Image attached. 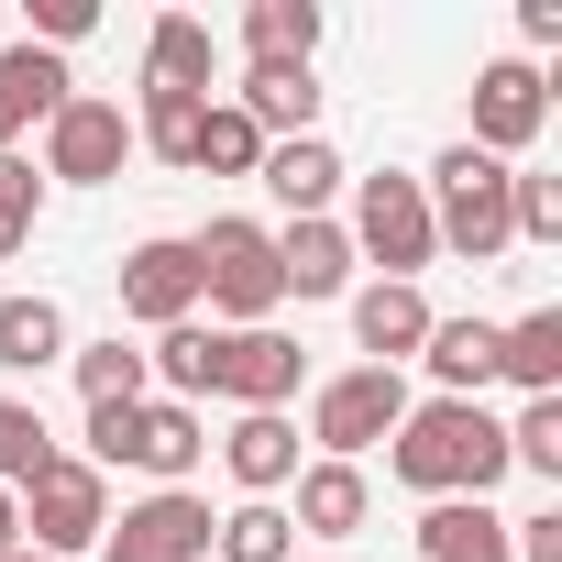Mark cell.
I'll list each match as a JSON object with an SVG mask.
<instances>
[{"mask_svg": "<svg viewBox=\"0 0 562 562\" xmlns=\"http://www.w3.org/2000/svg\"><path fill=\"white\" fill-rule=\"evenodd\" d=\"M419 562H507V518L485 496H441L419 518Z\"/></svg>", "mask_w": 562, "mask_h": 562, "instance_id": "obj_23", "label": "cell"}, {"mask_svg": "<svg viewBox=\"0 0 562 562\" xmlns=\"http://www.w3.org/2000/svg\"><path fill=\"white\" fill-rule=\"evenodd\" d=\"M89 23H100V0H34V45H45V56H56V45H78Z\"/></svg>", "mask_w": 562, "mask_h": 562, "instance_id": "obj_34", "label": "cell"}, {"mask_svg": "<svg viewBox=\"0 0 562 562\" xmlns=\"http://www.w3.org/2000/svg\"><path fill=\"white\" fill-rule=\"evenodd\" d=\"M386 474L408 485V496H485L496 474H507V419H485V397H430V408H408L397 419V441H386Z\"/></svg>", "mask_w": 562, "mask_h": 562, "instance_id": "obj_1", "label": "cell"}, {"mask_svg": "<svg viewBox=\"0 0 562 562\" xmlns=\"http://www.w3.org/2000/svg\"><path fill=\"white\" fill-rule=\"evenodd\" d=\"M243 56L254 67H310L321 56V0H254L243 12Z\"/></svg>", "mask_w": 562, "mask_h": 562, "instance_id": "obj_25", "label": "cell"}, {"mask_svg": "<svg viewBox=\"0 0 562 562\" xmlns=\"http://www.w3.org/2000/svg\"><path fill=\"white\" fill-rule=\"evenodd\" d=\"M0 551H23V507L12 496H0Z\"/></svg>", "mask_w": 562, "mask_h": 562, "instance_id": "obj_36", "label": "cell"}, {"mask_svg": "<svg viewBox=\"0 0 562 562\" xmlns=\"http://www.w3.org/2000/svg\"><path fill=\"white\" fill-rule=\"evenodd\" d=\"M67 375H78V397H89V408H133V397L155 386V375H144V353H133L122 331H111V342H67Z\"/></svg>", "mask_w": 562, "mask_h": 562, "instance_id": "obj_27", "label": "cell"}, {"mask_svg": "<svg viewBox=\"0 0 562 562\" xmlns=\"http://www.w3.org/2000/svg\"><path fill=\"white\" fill-rule=\"evenodd\" d=\"M299 375H310V353L288 342V331H221L210 342V397H232V408H288L299 397Z\"/></svg>", "mask_w": 562, "mask_h": 562, "instance_id": "obj_10", "label": "cell"}, {"mask_svg": "<svg viewBox=\"0 0 562 562\" xmlns=\"http://www.w3.org/2000/svg\"><path fill=\"white\" fill-rule=\"evenodd\" d=\"M23 540L45 551V562H67V551H100V529H111V485H100V463H78V452H56L23 496Z\"/></svg>", "mask_w": 562, "mask_h": 562, "instance_id": "obj_7", "label": "cell"}, {"mask_svg": "<svg viewBox=\"0 0 562 562\" xmlns=\"http://www.w3.org/2000/svg\"><path fill=\"white\" fill-rule=\"evenodd\" d=\"M78 89H67V56H45V45H12L0 56V155L23 144V122H56Z\"/></svg>", "mask_w": 562, "mask_h": 562, "instance_id": "obj_19", "label": "cell"}, {"mask_svg": "<svg viewBox=\"0 0 562 562\" xmlns=\"http://www.w3.org/2000/svg\"><path fill=\"white\" fill-rule=\"evenodd\" d=\"M342 243H353V265H386L397 288H419V265L441 254V232H430V188H419V177H364Z\"/></svg>", "mask_w": 562, "mask_h": 562, "instance_id": "obj_5", "label": "cell"}, {"mask_svg": "<svg viewBox=\"0 0 562 562\" xmlns=\"http://www.w3.org/2000/svg\"><path fill=\"white\" fill-rule=\"evenodd\" d=\"M540 122H551V78H540L529 56L474 67V133H463L474 155H496V166H507V155H529V144H540Z\"/></svg>", "mask_w": 562, "mask_h": 562, "instance_id": "obj_8", "label": "cell"}, {"mask_svg": "<svg viewBox=\"0 0 562 562\" xmlns=\"http://www.w3.org/2000/svg\"><path fill=\"white\" fill-rule=\"evenodd\" d=\"M67 364V310L34 288V299H0V375H45Z\"/></svg>", "mask_w": 562, "mask_h": 562, "instance_id": "obj_24", "label": "cell"}, {"mask_svg": "<svg viewBox=\"0 0 562 562\" xmlns=\"http://www.w3.org/2000/svg\"><path fill=\"white\" fill-rule=\"evenodd\" d=\"M364 518H375L364 463H299V507H288V529H299V540H353Z\"/></svg>", "mask_w": 562, "mask_h": 562, "instance_id": "obj_14", "label": "cell"}, {"mask_svg": "<svg viewBox=\"0 0 562 562\" xmlns=\"http://www.w3.org/2000/svg\"><path fill=\"white\" fill-rule=\"evenodd\" d=\"M210 562H299V529L276 496H243L232 518H210Z\"/></svg>", "mask_w": 562, "mask_h": 562, "instance_id": "obj_26", "label": "cell"}, {"mask_svg": "<svg viewBox=\"0 0 562 562\" xmlns=\"http://www.w3.org/2000/svg\"><path fill=\"white\" fill-rule=\"evenodd\" d=\"M100 562H210V496L155 485L144 507H122V518L100 529Z\"/></svg>", "mask_w": 562, "mask_h": 562, "instance_id": "obj_9", "label": "cell"}, {"mask_svg": "<svg viewBox=\"0 0 562 562\" xmlns=\"http://www.w3.org/2000/svg\"><path fill=\"white\" fill-rule=\"evenodd\" d=\"M496 375H507L518 397H562V310L496 321Z\"/></svg>", "mask_w": 562, "mask_h": 562, "instance_id": "obj_21", "label": "cell"}, {"mask_svg": "<svg viewBox=\"0 0 562 562\" xmlns=\"http://www.w3.org/2000/svg\"><path fill=\"white\" fill-rule=\"evenodd\" d=\"M276 288H288V299H342L353 288L342 221H288V232H276Z\"/></svg>", "mask_w": 562, "mask_h": 562, "instance_id": "obj_17", "label": "cell"}, {"mask_svg": "<svg viewBox=\"0 0 562 562\" xmlns=\"http://www.w3.org/2000/svg\"><path fill=\"white\" fill-rule=\"evenodd\" d=\"M188 166H199V177H254V166H265V133H254L232 100H210V111H199V144H188Z\"/></svg>", "mask_w": 562, "mask_h": 562, "instance_id": "obj_28", "label": "cell"}, {"mask_svg": "<svg viewBox=\"0 0 562 562\" xmlns=\"http://www.w3.org/2000/svg\"><path fill=\"white\" fill-rule=\"evenodd\" d=\"M210 67H221L210 23H199V12H155V34H144V89H188V100H210Z\"/></svg>", "mask_w": 562, "mask_h": 562, "instance_id": "obj_20", "label": "cell"}, {"mask_svg": "<svg viewBox=\"0 0 562 562\" xmlns=\"http://www.w3.org/2000/svg\"><path fill=\"white\" fill-rule=\"evenodd\" d=\"M34 210H45V177H34V155H0V265H12V254L34 243Z\"/></svg>", "mask_w": 562, "mask_h": 562, "instance_id": "obj_32", "label": "cell"}, {"mask_svg": "<svg viewBox=\"0 0 562 562\" xmlns=\"http://www.w3.org/2000/svg\"><path fill=\"white\" fill-rule=\"evenodd\" d=\"M507 177L518 166H496V155H474V144H441V166L419 177L430 188V232L463 254V265H496L518 232H507Z\"/></svg>", "mask_w": 562, "mask_h": 562, "instance_id": "obj_3", "label": "cell"}, {"mask_svg": "<svg viewBox=\"0 0 562 562\" xmlns=\"http://www.w3.org/2000/svg\"><path fill=\"white\" fill-rule=\"evenodd\" d=\"M199 408H177V397H133V408H89V452L78 463H133V474H155V485H188L199 474Z\"/></svg>", "mask_w": 562, "mask_h": 562, "instance_id": "obj_4", "label": "cell"}, {"mask_svg": "<svg viewBox=\"0 0 562 562\" xmlns=\"http://www.w3.org/2000/svg\"><path fill=\"white\" fill-rule=\"evenodd\" d=\"M45 463H56V430H45V408H34V397H0V496H23Z\"/></svg>", "mask_w": 562, "mask_h": 562, "instance_id": "obj_29", "label": "cell"}, {"mask_svg": "<svg viewBox=\"0 0 562 562\" xmlns=\"http://www.w3.org/2000/svg\"><path fill=\"white\" fill-rule=\"evenodd\" d=\"M299 562H321V551H299Z\"/></svg>", "mask_w": 562, "mask_h": 562, "instance_id": "obj_38", "label": "cell"}, {"mask_svg": "<svg viewBox=\"0 0 562 562\" xmlns=\"http://www.w3.org/2000/svg\"><path fill=\"white\" fill-rule=\"evenodd\" d=\"M518 34L529 45H562V0H518Z\"/></svg>", "mask_w": 562, "mask_h": 562, "instance_id": "obj_35", "label": "cell"}, {"mask_svg": "<svg viewBox=\"0 0 562 562\" xmlns=\"http://www.w3.org/2000/svg\"><path fill=\"white\" fill-rule=\"evenodd\" d=\"M221 463H232L243 496H288V485H299V430H288V408H243L232 441H221Z\"/></svg>", "mask_w": 562, "mask_h": 562, "instance_id": "obj_15", "label": "cell"}, {"mask_svg": "<svg viewBox=\"0 0 562 562\" xmlns=\"http://www.w3.org/2000/svg\"><path fill=\"white\" fill-rule=\"evenodd\" d=\"M122 310H133L144 331L199 321V254H188V232H155V243L122 254Z\"/></svg>", "mask_w": 562, "mask_h": 562, "instance_id": "obj_12", "label": "cell"}, {"mask_svg": "<svg viewBox=\"0 0 562 562\" xmlns=\"http://www.w3.org/2000/svg\"><path fill=\"white\" fill-rule=\"evenodd\" d=\"M507 232L518 243H562V177H507Z\"/></svg>", "mask_w": 562, "mask_h": 562, "instance_id": "obj_33", "label": "cell"}, {"mask_svg": "<svg viewBox=\"0 0 562 562\" xmlns=\"http://www.w3.org/2000/svg\"><path fill=\"white\" fill-rule=\"evenodd\" d=\"M232 111H243L265 144H299V133H321V78H310V67H243Z\"/></svg>", "mask_w": 562, "mask_h": 562, "instance_id": "obj_16", "label": "cell"}, {"mask_svg": "<svg viewBox=\"0 0 562 562\" xmlns=\"http://www.w3.org/2000/svg\"><path fill=\"white\" fill-rule=\"evenodd\" d=\"M419 364H430L441 397H485V386H496V321H430Z\"/></svg>", "mask_w": 562, "mask_h": 562, "instance_id": "obj_22", "label": "cell"}, {"mask_svg": "<svg viewBox=\"0 0 562 562\" xmlns=\"http://www.w3.org/2000/svg\"><path fill=\"white\" fill-rule=\"evenodd\" d=\"M122 155H133V122H122V100H67V111L45 122V166H34V177L111 188V177H122Z\"/></svg>", "mask_w": 562, "mask_h": 562, "instance_id": "obj_11", "label": "cell"}, {"mask_svg": "<svg viewBox=\"0 0 562 562\" xmlns=\"http://www.w3.org/2000/svg\"><path fill=\"white\" fill-rule=\"evenodd\" d=\"M507 463H529V474L562 485V397H529V408L507 419Z\"/></svg>", "mask_w": 562, "mask_h": 562, "instance_id": "obj_31", "label": "cell"}, {"mask_svg": "<svg viewBox=\"0 0 562 562\" xmlns=\"http://www.w3.org/2000/svg\"><path fill=\"white\" fill-rule=\"evenodd\" d=\"M397 419H408V375H386V364H353V375H331V386L310 397L321 463H364L375 441H397Z\"/></svg>", "mask_w": 562, "mask_h": 562, "instance_id": "obj_6", "label": "cell"}, {"mask_svg": "<svg viewBox=\"0 0 562 562\" xmlns=\"http://www.w3.org/2000/svg\"><path fill=\"white\" fill-rule=\"evenodd\" d=\"M199 111H210V100H188V89H144V111H133V144H144V155H166V166H188V144H199Z\"/></svg>", "mask_w": 562, "mask_h": 562, "instance_id": "obj_30", "label": "cell"}, {"mask_svg": "<svg viewBox=\"0 0 562 562\" xmlns=\"http://www.w3.org/2000/svg\"><path fill=\"white\" fill-rule=\"evenodd\" d=\"M254 188H265L276 210H288V221H331V188H342V155H331L321 133H299V144H265Z\"/></svg>", "mask_w": 562, "mask_h": 562, "instance_id": "obj_13", "label": "cell"}, {"mask_svg": "<svg viewBox=\"0 0 562 562\" xmlns=\"http://www.w3.org/2000/svg\"><path fill=\"white\" fill-rule=\"evenodd\" d=\"M188 254H199L210 331H265L276 310H288V288H276V232L265 221H210V232H188Z\"/></svg>", "mask_w": 562, "mask_h": 562, "instance_id": "obj_2", "label": "cell"}, {"mask_svg": "<svg viewBox=\"0 0 562 562\" xmlns=\"http://www.w3.org/2000/svg\"><path fill=\"white\" fill-rule=\"evenodd\" d=\"M430 321H441V310H430L419 288H397V276H375V288L353 299V342H364V353H375L386 375H397V364H408V353L430 342Z\"/></svg>", "mask_w": 562, "mask_h": 562, "instance_id": "obj_18", "label": "cell"}, {"mask_svg": "<svg viewBox=\"0 0 562 562\" xmlns=\"http://www.w3.org/2000/svg\"><path fill=\"white\" fill-rule=\"evenodd\" d=\"M0 562H45V551H34V540H23V551H0Z\"/></svg>", "mask_w": 562, "mask_h": 562, "instance_id": "obj_37", "label": "cell"}]
</instances>
